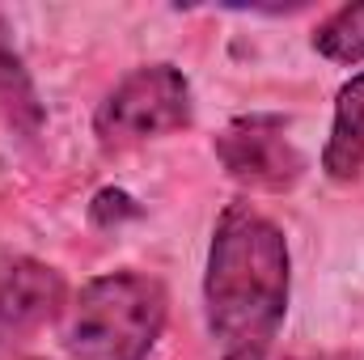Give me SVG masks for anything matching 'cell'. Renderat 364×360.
<instances>
[{"label":"cell","instance_id":"cell-1","mask_svg":"<svg viewBox=\"0 0 364 360\" xmlns=\"http://www.w3.org/2000/svg\"><path fill=\"white\" fill-rule=\"evenodd\" d=\"M292 297L288 238L246 199L220 208L203 263V318L225 356L272 348Z\"/></svg>","mask_w":364,"mask_h":360},{"label":"cell","instance_id":"cell-2","mask_svg":"<svg viewBox=\"0 0 364 360\" xmlns=\"http://www.w3.org/2000/svg\"><path fill=\"white\" fill-rule=\"evenodd\" d=\"M170 322V292L136 268L102 271L77 288L60 314L68 360H149Z\"/></svg>","mask_w":364,"mask_h":360},{"label":"cell","instance_id":"cell-3","mask_svg":"<svg viewBox=\"0 0 364 360\" xmlns=\"http://www.w3.org/2000/svg\"><path fill=\"white\" fill-rule=\"evenodd\" d=\"M191 119H195V93L186 73L174 64H140L97 102L93 136L106 153H127L136 144L191 127Z\"/></svg>","mask_w":364,"mask_h":360},{"label":"cell","instance_id":"cell-4","mask_svg":"<svg viewBox=\"0 0 364 360\" xmlns=\"http://www.w3.org/2000/svg\"><path fill=\"white\" fill-rule=\"evenodd\" d=\"M220 170L246 191H292L305 179V153L288 136L284 115H242L212 144Z\"/></svg>","mask_w":364,"mask_h":360},{"label":"cell","instance_id":"cell-5","mask_svg":"<svg viewBox=\"0 0 364 360\" xmlns=\"http://www.w3.org/2000/svg\"><path fill=\"white\" fill-rule=\"evenodd\" d=\"M68 305L64 275L21 250L0 246V348L30 339L47 322H55Z\"/></svg>","mask_w":364,"mask_h":360},{"label":"cell","instance_id":"cell-6","mask_svg":"<svg viewBox=\"0 0 364 360\" xmlns=\"http://www.w3.org/2000/svg\"><path fill=\"white\" fill-rule=\"evenodd\" d=\"M322 174L331 182H356L364 174V73L335 93V119L322 149Z\"/></svg>","mask_w":364,"mask_h":360},{"label":"cell","instance_id":"cell-7","mask_svg":"<svg viewBox=\"0 0 364 360\" xmlns=\"http://www.w3.org/2000/svg\"><path fill=\"white\" fill-rule=\"evenodd\" d=\"M0 119L9 132L34 140L43 127H47V106L38 97V85L13 43V26L9 17L0 13Z\"/></svg>","mask_w":364,"mask_h":360},{"label":"cell","instance_id":"cell-8","mask_svg":"<svg viewBox=\"0 0 364 360\" xmlns=\"http://www.w3.org/2000/svg\"><path fill=\"white\" fill-rule=\"evenodd\" d=\"M309 47L331 64H364V4H343L322 17L309 34Z\"/></svg>","mask_w":364,"mask_h":360},{"label":"cell","instance_id":"cell-9","mask_svg":"<svg viewBox=\"0 0 364 360\" xmlns=\"http://www.w3.org/2000/svg\"><path fill=\"white\" fill-rule=\"evenodd\" d=\"M90 216L93 225H119V221H136L140 216V203L127 195V191H119V186H106V191H97L90 203Z\"/></svg>","mask_w":364,"mask_h":360},{"label":"cell","instance_id":"cell-10","mask_svg":"<svg viewBox=\"0 0 364 360\" xmlns=\"http://www.w3.org/2000/svg\"><path fill=\"white\" fill-rule=\"evenodd\" d=\"M220 360H360L356 352H305V356H275L272 348L263 352H233V356H220Z\"/></svg>","mask_w":364,"mask_h":360},{"label":"cell","instance_id":"cell-11","mask_svg":"<svg viewBox=\"0 0 364 360\" xmlns=\"http://www.w3.org/2000/svg\"><path fill=\"white\" fill-rule=\"evenodd\" d=\"M0 360H38V356H21V352H0Z\"/></svg>","mask_w":364,"mask_h":360}]
</instances>
